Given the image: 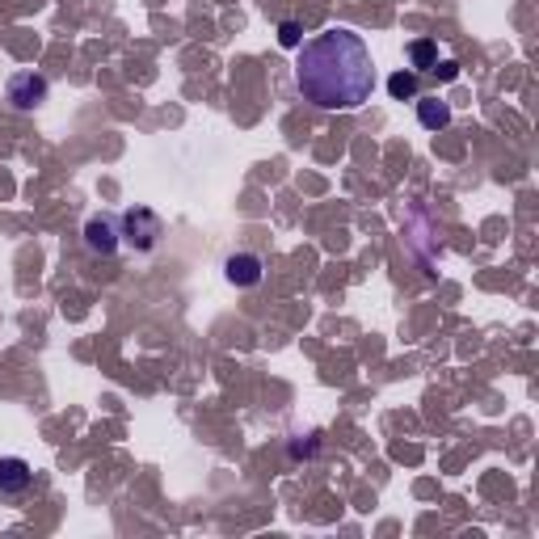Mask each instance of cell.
I'll list each match as a JSON object with an SVG mask.
<instances>
[{
	"label": "cell",
	"mask_w": 539,
	"mask_h": 539,
	"mask_svg": "<svg viewBox=\"0 0 539 539\" xmlns=\"http://www.w3.org/2000/svg\"><path fill=\"white\" fill-rule=\"evenodd\" d=\"M223 274H228L232 287H258L266 279V261L258 253H232V258L223 261Z\"/></svg>",
	"instance_id": "cell-6"
},
{
	"label": "cell",
	"mask_w": 539,
	"mask_h": 539,
	"mask_svg": "<svg viewBox=\"0 0 539 539\" xmlns=\"http://www.w3.org/2000/svg\"><path fill=\"white\" fill-rule=\"evenodd\" d=\"M295 85L304 93V101L320 106V110H358L363 101H371L375 89V60L363 34L333 25L299 51V68H295Z\"/></svg>",
	"instance_id": "cell-1"
},
{
	"label": "cell",
	"mask_w": 539,
	"mask_h": 539,
	"mask_svg": "<svg viewBox=\"0 0 539 539\" xmlns=\"http://www.w3.org/2000/svg\"><path fill=\"white\" fill-rule=\"evenodd\" d=\"M85 245L93 249V253H101V258H114V253H118V245H123L118 220H110V215H89V223H85Z\"/></svg>",
	"instance_id": "cell-3"
},
{
	"label": "cell",
	"mask_w": 539,
	"mask_h": 539,
	"mask_svg": "<svg viewBox=\"0 0 539 539\" xmlns=\"http://www.w3.org/2000/svg\"><path fill=\"white\" fill-rule=\"evenodd\" d=\"M118 232H123V241L135 253H152L160 245V236H165V220L152 207H131L118 215Z\"/></svg>",
	"instance_id": "cell-2"
},
{
	"label": "cell",
	"mask_w": 539,
	"mask_h": 539,
	"mask_svg": "<svg viewBox=\"0 0 539 539\" xmlns=\"http://www.w3.org/2000/svg\"><path fill=\"white\" fill-rule=\"evenodd\" d=\"M417 89H421V80H417L413 68H401V72L388 76V93L396 101H417Z\"/></svg>",
	"instance_id": "cell-9"
},
{
	"label": "cell",
	"mask_w": 539,
	"mask_h": 539,
	"mask_svg": "<svg viewBox=\"0 0 539 539\" xmlns=\"http://www.w3.org/2000/svg\"><path fill=\"white\" fill-rule=\"evenodd\" d=\"M434 76H439V80H455V76H459V63H455V60L434 63Z\"/></svg>",
	"instance_id": "cell-11"
},
{
	"label": "cell",
	"mask_w": 539,
	"mask_h": 539,
	"mask_svg": "<svg viewBox=\"0 0 539 539\" xmlns=\"http://www.w3.org/2000/svg\"><path fill=\"white\" fill-rule=\"evenodd\" d=\"M279 43H282L287 51H295L299 43H304V25H299V22H282V25H279Z\"/></svg>",
	"instance_id": "cell-10"
},
{
	"label": "cell",
	"mask_w": 539,
	"mask_h": 539,
	"mask_svg": "<svg viewBox=\"0 0 539 539\" xmlns=\"http://www.w3.org/2000/svg\"><path fill=\"white\" fill-rule=\"evenodd\" d=\"M9 101L17 106V110H34V106H43L47 101V80L38 72H22L9 80Z\"/></svg>",
	"instance_id": "cell-4"
},
{
	"label": "cell",
	"mask_w": 539,
	"mask_h": 539,
	"mask_svg": "<svg viewBox=\"0 0 539 539\" xmlns=\"http://www.w3.org/2000/svg\"><path fill=\"white\" fill-rule=\"evenodd\" d=\"M34 485V468L25 464L22 455H0V493L5 497H17Z\"/></svg>",
	"instance_id": "cell-5"
},
{
	"label": "cell",
	"mask_w": 539,
	"mask_h": 539,
	"mask_svg": "<svg viewBox=\"0 0 539 539\" xmlns=\"http://www.w3.org/2000/svg\"><path fill=\"white\" fill-rule=\"evenodd\" d=\"M417 123L426 127V131H442V127L451 123V106L439 98H417Z\"/></svg>",
	"instance_id": "cell-7"
},
{
	"label": "cell",
	"mask_w": 539,
	"mask_h": 539,
	"mask_svg": "<svg viewBox=\"0 0 539 539\" xmlns=\"http://www.w3.org/2000/svg\"><path fill=\"white\" fill-rule=\"evenodd\" d=\"M409 63H413V72H434V63H439V47L430 43V38H413L409 43Z\"/></svg>",
	"instance_id": "cell-8"
}]
</instances>
